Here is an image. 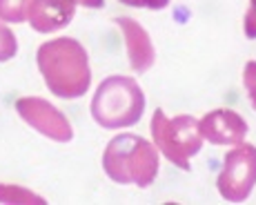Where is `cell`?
Returning a JSON list of instances; mask_svg holds the SVG:
<instances>
[{
	"label": "cell",
	"instance_id": "cell-1",
	"mask_svg": "<svg viewBox=\"0 0 256 205\" xmlns=\"http://www.w3.org/2000/svg\"><path fill=\"white\" fill-rule=\"evenodd\" d=\"M36 62L45 85L58 98H80L92 82V67L87 50L76 38H56L40 45Z\"/></svg>",
	"mask_w": 256,
	"mask_h": 205
},
{
	"label": "cell",
	"instance_id": "cell-2",
	"mask_svg": "<svg viewBox=\"0 0 256 205\" xmlns=\"http://www.w3.org/2000/svg\"><path fill=\"white\" fill-rule=\"evenodd\" d=\"M102 170L114 183L150 188L158 174V150L136 134H118L107 143Z\"/></svg>",
	"mask_w": 256,
	"mask_h": 205
},
{
	"label": "cell",
	"instance_id": "cell-3",
	"mask_svg": "<svg viewBox=\"0 0 256 205\" xmlns=\"http://www.w3.org/2000/svg\"><path fill=\"white\" fill-rule=\"evenodd\" d=\"M145 112V94L130 76H110L98 85L92 100V116L105 130L132 128Z\"/></svg>",
	"mask_w": 256,
	"mask_h": 205
},
{
	"label": "cell",
	"instance_id": "cell-4",
	"mask_svg": "<svg viewBox=\"0 0 256 205\" xmlns=\"http://www.w3.org/2000/svg\"><path fill=\"white\" fill-rule=\"evenodd\" d=\"M152 136H154L156 150L185 172H190V158L203 148L198 120L187 114L167 118L163 110H156L152 116Z\"/></svg>",
	"mask_w": 256,
	"mask_h": 205
},
{
	"label": "cell",
	"instance_id": "cell-5",
	"mask_svg": "<svg viewBox=\"0 0 256 205\" xmlns=\"http://www.w3.org/2000/svg\"><path fill=\"white\" fill-rule=\"evenodd\" d=\"M218 192L225 201L243 203L256 185V148L250 143L234 145L225 154L223 170L218 174Z\"/></svg>",
	"mask_w": 256,
	"mask_h": 205
},
{
	"label": "cell",
	"instance_id": "cell-6",
	"mask_svg": "<svg viewBox=\"0 0 256 205\" xmlns=\"http://www.w3.org/2000/svg\"><path fill=\"white\" fill-rule=\"evenodd\" d=\"M16 112L27 125H32L36 132H40L42 136L56 140V143H70L74 138V128L67 120V116L40 96L18 98Z\"/></svg>",
	"mask_w": 256,
	"mask_h": 205
},
{
	"label": "cell",
	"instance_id": "cell-7",
	"mask_svg": "<svg viewBox=\"0 0 256 205\" xmlns=\"http://www.w3.org/2000/svg\"><path fill=\"white\" fill-rule=\"evenodd\" d=\"M198 128H200L203 138H208L214 145H238V143H243L245 134H248L245 118L232 110L208 112L198 120Z\"/></svg>",
	"mask_w": 256,
	"mask_h": 205
},
{
	"label": "cell",
	"instance_id": "cell-8",
	"mask_svg": "<svg viewBox=\"0 0 256 205\" xmlns=\"http://www.w3.org/2000/svg\"><path fill=\"white\" fill-rule=\"evenodd\" d=\"M116 25L122 29V36H125V47H127V56H130V65L136 74H145L156 60V50L152 45L150 34L142 29L134 18L127 16H118Z\"/></svg>",
	"mask_w": 256,
	"mask_h": 205
},
{
	"label": "cell",
	"instance_id": "cell-9",
	"mask_svg": "<svg viewBox=\"0 0 256 205\" xmlns=\"http://www.w3.org/2000/svg\"><path fill=\"white\" fill-rule=\"evenodd\" d=\"M76 14L74 0H34L29 9V25L38 34H52L67 27Z\"/></svg>",
	"mask_w": 256,
	"mask_h": 205
},
{
	"label": "cell",
	"instance_id": "cell-10",
	"mask_svg": "<svg viewBox=\"0 0 256 205\" xmlns=\"http://www.w3.org/2000/svg\"><path fill=\"white\" fill-rule=\"evenodd\" d=\"M0 203H9V205H45L47 201L40 196V194L32 192V190H27V188L0 183Z\"/></svg>",
	"mask_w": 256,
	"mask_h": 205
},
{
	"label": "cell",
	"instance_id": "cell-11",
	"mask_svg": "<svg viewBox=\"0 0 256 205\" xmlns=\"http://www.w3.org/2000/svg\"><path fill=\"white\" fill-rule=\"evenodd\" d=\"M34 0H0V20L2 22H24L29 18Z\"/></svg>",
	"mask_w": 256,
	"mask_h": 205
},
{
	"label": "cell",
	"instance_id": "cell-12",
	"mask_svg": "<svg viewBox=\"0 0 256 205\" xmlns=\"http://www.w3.org/2000/svg\"><path fill=\"white\" fill-rule=\"evenodd\" d=\"M18 54V40L14 36V32L7 25H2L0 20V62L12 60L14 56Z\"/></svg>",
	"mask_w": 256,
	"mask_h": 205
},
{
	"label": "cell",
	"instance_id": "cell-13",
	"mask_svg": "<svg viewBox=\"0 0 256 205\" xmlns=\"http://www.w3.org/2000/svg\"><path fill=\"white\" fill-rule=\"evenodd\" d=\"M243 85H245V92H248V98H250V105L254 107L256 112V60H250L243 70Z\"/></svg>",
	"mask_w": 256,
	"mask_h": 205
},
{
	"label": "cell",
	"instance_id": "cell-14",
	"mask_svg": "<svg viewBox=\"0 0 256 205\" xmlns=\"http://www.w3.org/2000/svg\"><path fill=\"white\" fill-rule=\"evenodd\" d=\"M243 32L250 40H256V0H250L248 14H245L243 20Z\"/></svg>",
	"mask_w": 256,
	"mask_h": 205
},
{
	"label": "cell",
	"instance_id": "cell-15",
	"mask_svg": "<svg viewBox=\"0 0 256 205\" xmlns=\"http://www.w3.org/2000/svg\"><path fill=\"white\" fill-rule=\"evenodd\" d=\"M122 4L130 7H145V9H165L170 4V0H120Z\"/></svg>",
	"mask_w": 256,
	"mask_h": 205
},
{
	"label": "cell",
	"instance_id": "cell-16",
	"mask_svg": "<svg viewBox=\"0 0 256 205\" xmlns=\"http://www.w3.org/2000/svg\"><path fill=\"white\" fill-rule=\"evenodd\" d=\"M76 4H80V7H87V9H100L102 4H105V0H74Z\"/></svg>",
	"mask_w": 256,
	"mask_h": 205
}]
</instances>
